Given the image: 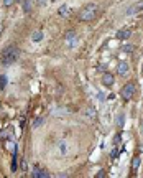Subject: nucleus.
<instances>
[{
  "mask_svg": "<svg viewBox=\"0 0 143 178\" xmlns=\"http://www.w3.org/2000/svg\"><path fill=\"white\" fill-rule=\"evenodd\" d=\"M18 48L15 46H9L5 48V50L2 51V55H0V61H2V64H5V66H9V64H13L15 61L18 59Z\"/></svg>",
  "mask_w": 143,
  "mask_h": 178,
  "instance_id": "obj_1",
  "label": "nucleus"
},
{
  "mask_svg": "<svg viewBox=\"0 0 143 178\" xmlns=\"http://www.w3.org/2000/svg\"><path fill=\"white\" fill-rule=\"evenodd\" d=\"M96 15H97V5L96 3H87V5L79 12V20L81 22H91Z\"/></svg>",
  "mask_w": 143,
  "mask_h": 178,
  "instance_id": "obj_2",
  "label": "nucleus"
},
{
  "mask_svg": "<svg viewBox=\"0 0 143 178\" xmlns=\"http://www.w3.org/2000/svg\"><path fill=\"white\" fill-rule=\"evenodd\" d=\"M135 92H137V84L133 83H127L125 86H124V89H122V92H120V96L124 98V101H130L135 96Z\"/></svg>",
  "mask_w": 143,
  "mask_h": 178,
  "instance_id": "obj_3",
  "label": "nucleus"
},
{
  "mask_svg": "<svg viewBox=\"0 0 143 178\" xmlns=\"http://www.w3.org/2000/svg\"><path fill=\"white\" fill-rule=\"evenodd\" d=\"M31 176H33V178H50L51 175L46 172V170L40 168V165H35L33 172H31Z\"/></svg>",
  "mask_w": 143,
  "mask_h": 178,
  "instance_id": "obj_4",
  "label": "nucleus"
},
{
  "mask_svg": "<svg viewBox=\"0 0 143 178\" xmlns=\"http://www.w3.org/2000/svg\"><path fill=\"white\" fill-rule=\"evenodd\" d=\"M128 71H130V66H128V63H127V61H120L117 64L118 76H127V74H128Z\"/></svg>",
  "mask_w": 143,
  "mask_h": 178,
  "instance_id": "obj_5",
  "label": "nucleus"
},
{
  "mask_svg": "<svg viewBox=\"0 0 143 178\" xmlns=\"http://www.w3.org/2000/svg\"><path fill=\"white\" fill-rule=\"evenodd\" d=\"M113 81H115V78H113V74H110V73H105L104 78H102V83H104L107 87H112L113 86Z\"/></svg>",
  "mask_w": 143,
  "mask_h": 178,
  "instance_id": "obj_6",
  "label": "nucleus"
},
{
  "mask_svg": "<svg viewBox=\"0 0 143 178\" xmlns=\"http://www.w3.org/2000/svg\"><path fill=\"white\" fill-rule=\"evenodd\" d=\"M130 35H132V30L125 28V30H118L115 36H117V40H127V38H130Z\"/></svg>",
  "mask_w": 143,
  "mask_h": 178,
  "instance_id": "obj_7",
  "label": "nucleus"
},
{
  "mask_svg": "<svg viewBox=\"0 0 143 178\" xmlns=\"http://www.w3.org/2000/svg\"><path fill=\"white\" fill-rule=\"evenodd\" d=\"M43 40V31L41 30H35L33 33H31V41L33 43H40Z\"/></svg>",
  "mask_w": 143,
  "mask_h": 178,
  "instance_id": "obj_8",
  "label": "nucleus"
},
{
  "mask_svg": "<svg viewBox=\"0 0 143 178\" xmlns=\"http://www.w3.org/2000/svg\"><path fill=\"white\" fill-rule=\"evenodd\" d=\"M17 168H18V162H17V150L13 148V158H12V165H10V170L12 172H17Z\"/></svg>",
  "mask_w": 143,
  "mask_h": 178,
  "instance_id": "obj_9",
  "label": "nucleus"
},
{
  "mask_svg": "<svg viewBox=\"0 0 143 178\" xmlns=\"http://www.w3.org/2000/svg\"><path fill=\"white\" fill-rule=\"evenodd\" d=\"M22 5H23V12L25 13H31V2L30 0H23Z\"/></svg>",
  "mask_w": 143,
  "mask_h": 178,
  "instance_id": "obj_10",
  "label": "nucleus"
},
{
  "mask_svg": "<svg viewBox=\"0 0 143 178\" xmlns=\"http://www.w3.org/2000/svg\"><path fill=\"white\" fill-rule=\"evenodd\" d=\"M66 43H68V46H69V48H74L76 44L79 43V38H77V36H72V38L66 40Z\"/></svg>",
  "mask_w": 143,
  "mask_h": 178,
  "instance_id": "obj_11",
  "label": "nucleus"
},
{
  "mask_svg": "<svg viewBox=\"0 0 143 178\" xmlns=\"http://www.w3.org/2000/svg\"><path fill=\"white\" fill-rule=\"evenodd\" d=\"M87 117H89V119H96V117H97L96 107H87Z\"/></svg>",
  "mask_w": 143,
  "mask_h": 178,
  "instance_id": "obj_12",
  "label": "nucleus"
},
{
  "mask_svg": "<svg viewBox=\"0 0 143 178\" xmlns=\"http://www.w3.org/2000/svg\"><path fill=\"white\" fill-rule=\"evenodd\" d=\"M68 12H69V7H68V5H61L59 10H58V15H59V17H64Z\"/></svg>",
  "mask_w": 143,
  "mask_h": 178,
  "instance_id": "obj_13",
  "label": "nucleus"
},
{
  "mask_svg": "<svg viewBox=\"0 0 143 178\" xmlns=\"http://www.w3.org/2000/svg\"><path fill=\"white\" fill-rule=\"evenodd\" d=\"M140 157H135V158H133V163H132V170H133V172H137V170H138V167H140Z\"/></svg>",
  "mask_w": 143,
  "mask_h": 178,
  "instance_id": "obj_14",
  "label": "nucleus"
},
{
  "mask_svg": "<svg viewBox=\"0 0 143 178\" xmlns=\"http://www.w3.org/2000/svg\"><path fill=\"white\" fill-rule=\"evenodd\" d=\"M59 153L61 155H66L68 153V144H64V142L59 144Z\"/></svg>",
  "mask_w": 143,
  "mask_h": 178,
  "instance_id": "obj_15",
  "label": "nucleus"
},
{
  "mask_svg": "<svg viewBox=\"0 0 143 178\" xmlns=\"http://www.w3.org/2000/svg\"><path fill=\"white\" fill-rule=\"evenodd\" d=\"M5 86H7V76L2 74V76H0V91H3Z\"/></svg>",
  "mask_w": 143,
  "mask_h": 178,
  "instance_id": "obj_16",
  "label": "nucleus"
},
{
  "mask_svg": "<svg viewBox=\"0 0 143 178\" xmlns=\"http://www.w3.org/2000/svg\"><path fill=\"white\" fill-rule=\"evenodd\" d=\"M43 124V117H38V119H35V122H33V129H36L38 125H41Z\"/></svg>",
  "mask_w": 143,
  "mask_h": 178,
  "instance_id": "obj_17",
  "label": "nucleus"
},
{
  "mask_svg": "<svg viewBox=\"0 0 143 178\" xmlns=\"http://www.w3.org/2000/svg\"><path fill=\"white\" fill-rule=\"evenodd\" d=\"M15 2H17V0H3V5H5V7H12Z\"/></svg>",
  "mask_w": 143,
  "mask_h": 178,
  "instance_id": "obj_18",
  "label": "nucleus"
},
{
  "mask_svg": "<svg viewBox=\"0 0 143 178\" xmlns=\"http://www.w3.org/2000/svg\"><path fill=\"white\" fill-rule=\"evenodd\" d=\"M72 36H76V31L74 30H69L68 33H66V40H69V38H72Z\"/></svg>",
  "mask_w": 143,
  "mask_h": 178,
  "instance_id": "obj_19",
  "label": "nucleus"
},
{
  "mask_svg": "<svg viewBox=\"0 0 143 178\" xmlns=\"http://www.w3.org/2000/svg\"><path fill=\"white\" fill-rule=\"evenodd\" d=\"M124 51L130 53V51H133V46H132V44H125V46H124Z\"/></svg>",
  "mask_w": 143,
  "mask_h": 178,
  "instance_id": "obj_20",
  "label": "nucleus"
},
{
  "mask_svg": "<svg viewBox=\"0 0 143 178\" xmlns=\"http://www.w3.org/2000/svg\"><path fill=\"white\" fill-rule=\"evenodd\" d=\"M96 176H97V178H104V176H105V172H104V170H100V172L97 173Z\"/></svg>",
  "mask_w": 143,
  "mask_h": 178,
  "instance_id": "obj_21",
  "label": "nucleus"
},
{
  "mask_svg": "<svg viewBox=\"0 0 143 178\" xmlns=\"http://www.w3.org/2000/svg\"><path fill=\"white\" fill-rule=\"evenodd\" d=\"M118 125H124V114L118 116Z\"/></svg>",
  "mask_w": 143,
  "mask_h": 178,
  "instance_id": "obj_22",
  "label": "nucleus"
},
{
  "mask_svg": "<svg viewBox=\"0 0 143 178\" xmlns=\"http://www.w3.org/2000/svg\"><path fill=\"white\" fill-rule=\"evenodd\" d=\"M113 144H115V145H117V144H120V135H117L115 139H113Z\"/></svg>",
  "mask_w": 143,
  "mask_h": 178,
  "instance_id": "obj_23",
  "label": "nucleus"
},
{
  "mask_svg": "<svg viewBox=\"0 0 143 178\" xmlns=\"http://www.w3.org/2000/svg\"><path fill=\"white\" fill-rule=\"evenodd\" d=\"M140 132H141V135H143V119H141V122H140Z\"/></svg>",
  "mask_w": 143,
  "mask_h": 178,
  "instance_id": "obj_24",
  "label": "nucleus"
},
{
  "mask_svg": "<svg viewBox=\"0 0 143 178\" xmlns=\"http://www.w3.org/2000/svg\"><path fill=\"white\" fill-rule=\"evenodd\" d=\"M38 3H40V5H44V3H46V0H38Z\"/></svg>",
  "mask_w": 143,
  "mask_h": 178,
  "instance_id": "obj_25",
  "label": "nucleus"
},
{
  "mask_svg": "<svg viewBox=\"0 0 143 178\" xmlns=\"http://www.w3.org/2000/svg\"><path fill=\"white\" fill-rule=\"evenodd\" d=\"M2 30H3V27H2V25H0V33H2Z\"/></svg>",
  "mask_w": 143,
  "mask_h": 178,
  "instance_id": "obj_26",
  "label": "nucleus"
},
{
  "mask_svg": "<svg viewBox=\"0 0 143 178\" xmlns=\"http://www.w3.org/2000/svg\"><path fill=\"white\" fill-rule=\"evenodd\" d=\"M17 2H23V0H17Z\"/></svg>",
  "mask_w": 143,
  "mask_h": 178,
  "instance_id": "obj_27",
  "label": "nucleus"
},
{
  "mask_svg": "<svg viewBox=\"0 0 143 178\" xmlns=\"http://www.w3.org/2000/svg\"><path fill=\"white\" fill-rule=\"evenodd\" d=\"M141 74H143V69H141Z\"/></svg>",
  "mask_w": 143,
  "mask_h": 178,
  "instance_id": "obj_28",
  "label": "nucleus"
}]
</instances>
